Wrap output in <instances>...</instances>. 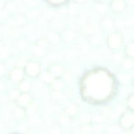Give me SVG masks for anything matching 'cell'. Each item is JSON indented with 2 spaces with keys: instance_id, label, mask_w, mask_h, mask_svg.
I'll list each match as a JSON object with an SVG mask.
<instances>
[{
  "instance_id": "cell-1",
  "label": "cell",
  "mask_w": 134,
  "mask_h": 134,
  "mask_svg": "<svg viewBox=\"0 0 134 134\" xmlns=\"http://www.w3.org/2000/svg\"><path fill=\"white\" fill-rule=\"evenodd\" d=\"M114 82L109 74L103 70L93 72L85 79L82 92L85 97L94 101H102L111 95Z\"/></svg>"
},
{
  "instance_id": "cell-2",
  "label": "cell",
  "mask_w": 134,
  "mask_h": 134,
  "mask_svg": "<svg viewBox=\"0 0 134 134\" xmlns=\"http://www.w3.org/2000/svg\"><path fill=\"white\" fill-rule=\"evenodd\" d=\"M134 117L133 113L126 112L121 117L120 120V125L125 130H130L133 127Z\"/></svg>"
},
{
  "instance_id": "cell-3",
  "label": "cell",
  "mask_w": 134,
  "mask_h": 134,
  "mask_svg": "<svg viewBox=\"0 0 134 134\" xmlns=\"http://www.w3.org/2000/svg\"><path fill=\"white\" fill-rule=\"evenodd\" d=\"M108 45L111 48L118 49L121 46L122 43V37L117 34H113L109 36L107 39Z\"/></svg>"
},
{
  "instance_id": "cell-4",
  "label": "cell",
  "mask_w": 134,
  "mask_h": 134,
  "mask_svg": "<svg viewBox=\"0 0 134 134\" xmlns=\"http://www.w3.org/2000/svg\"><path fill=\"white\" fill-rule=\"evenodd\" d=\"M26 72L31 77L37 76L39 74L41 71V67L37 63H30L26 64L25 67Z\"/></svg>"
},
{
  "instance_id": "cell-5",
  "label": "cell",
  "mask_w": 134,
  "mask_h": 134,
  "mask_svg": "<svg viewBox=\"0 0 134 134\" xmlns=\"http://www.w3.org/2000/svg\"><path fill=\"white\" fill-rule=\"evenodd\" d=\"M111 7L113 11L120 13L125 10L126 7V3L125 0H112Z\"/></svg>"
},
{
  "instance_id": "cell-6",
  "label": "cell",
  "mask_w": 134,
  "mask_h": 134,
  "mask_svg": "<svg viewBox=\"0 0 134 134\" xmlns=\"http://www.w3.org/2000/svg\"><path fill=\"white\" fill-rule=\"evenodd\" d=\"M24 77V72L20 68H14L10 72V78L14 82H20Z\"/></svg>"
},
{
  "instance_id": "cell-7",
  "label": "cell",
  "mask_w": 134,
  "mask_h": 134,
  "mask_svg": "<svg viewBox=\"0 0 134 134\" xmlns=\"http://www.w3.org/2000/svg\"><path fill=\"white\" fill-rule=\"evenodd\" d=\"M18 103L20 106H27L30 102V96L27 93H23L18 96Z\"/></svg>"
},
{
  "instance_id": "cell-8",
  "label": "cell",
  "mask_w": 134,
  "mask_h": 134,
  "mask_svg": "<svg viewBox=\"0 0 134 134\" xmlns=\"http://www.w3.org/2000/svg\"><path fill=\"white\" fill-rule=\"evenodd\" d=\"M81 131L83 134H90L92 132V127L90 125L86 124L81 127Z\"/></svg>"
},
{
  "instance_id": "cell-9",
  "label": "cell",
  "mask_w": 134,
  "mask_h": 134,
  "mask_svg": "<svg viewBox=\"0 0 134 134\" xmlns=\"http://www.w3.org/2000/svg\"><path fill=\"white\" fill-rule=\"evenodd\" d=\"M30 83L28 81H22V82L20 83L19 86V89H20L22 91H27L29 90L30 89Z\"/></svg>"
},
{
  "instance_id": "cell-10",
  "label": "cell",
  "mask_w": 134,
  "mask_h": 134,
  "mask_svg": "<svg viewBox=\"0 0 134 134\" xmlns=\"http://www.w3.org/2000/svg\"><path fill=\"white\" fill-rule=\"evenodd\" d=\"M68 0H47L48 3H49L51 5H62V4L64 3L67 2Z\"/></svg>"
},
{
  "instance_id": "cell-11",
  "label": "cell",
  "mask_w": 134,
  "mask_h": 134,
  "mask_svg": "<svg viewBox=\"0 0 134 134\" xmlns=\"http://www.w3.org/2000/svg\"><path fill=\"white\" fill-rule=\"evenodd\" d=\"M126 52L127 54L129 55L131 57H133V43H131L130 44H128V45L127 46L126 48Z\"/></svg>"
},
{
  "instance_id": "cell-12",
  "label": "cell",
  "mask_w": 134,
  "mask_h": 134,
  "mask_svg": "<svg viewBox=\"0 0 134 134\" xmlns=\"http://www.w3.org/2000/svg\"><path fill=\"white\" fill-rule=\"evenodd\" d=\"M133 66V61L130 59H126L123 61V66L125 68H131Z\"/></svg>"
},
{
  "instance_id": "cell-13",
  "label": "cell",
  "mask_w": 134,
  "mask_h": 134,
  "mask_svg": "<svg viewBox=\"0 0 134 134\" xmlns=\"http://www.w3.org/2000/svg\"><path fill=\"white\" fill-rule=\"evenodd\" d=\"M14 114L16 116V118H22L24 116V111L21 109H16V110L14 112Z\"/></svg>"
},
{
  "instance_id": "cell-14",
  "label": "cell",
  "mask_w": 134,
  "mask_h": 134,
  "mask_svg": "<svg viewBox=\"0 0 134 134\" xmlns=\"http://www.w3.org/2000/svg\"><path fill=\"white\" fill-rule=\"evenodd\" d=\"M103 25L107 28H113V22L111 19H106L103 22Z\"/></svg>"
},
{
  "instance_id": "cell-15",
  "label": "cell",
  "mask_w": 134,
  "mask_h": 134,
  "mask_svg": "<svg viewBox=\"0 0 134 134\" xmlns=\"http://www.w3.org/2000/svg\"><path fill=\"white\" fill-rule=\"evenodd\" d=\"M128 105L131 109H133V95H131L130 97H129V99H128Z\"/></svg>"
},
{
  "instance_id": "cell-16",
  "label": "cell",
  "mask_w": 134,
  "mask_h": 134,
  "mask_svg": "<svg viewBox=\"0 0 134 134\" xmlns=\"http://www.w3.org/2000/svg\"><path fill=\"white\" fill-rule=\"evenodd\" d=\"M103 114L104 115H111V110H110L109 108H106V109H104L103 110Z\"/></svg>"
},
{
  "instance_id": "cell-17",
  "label": "cell",
  "mask_w": 134,
  "mask_h": 134,
  "mask_svg": "<svg viewBox=\"0 0 134 134\" xmlns=\"http://www.w3.org/2000/svg\"><path fill=\"white\" fill-rule=\"evenodd\" d=\"M4 66L2 65H0V74L4 73Z\"/></svg>"
},
{
  "instance_id": "cell-18",
  "label": "cell",
  "mask_w": 134,
  "mask_h": 134,
  "mask_svg": "<svg viewBox=\"0 0 134 134\" xmlns=\"http://www.w3.org/2000/svg\"><path fill=\"white\" fill-rule=\"evenodd\" d=\"M93 1H96V2H97V3H102V2H103V1H104V0H93Z\"/></svg>"
}]
</instances>
